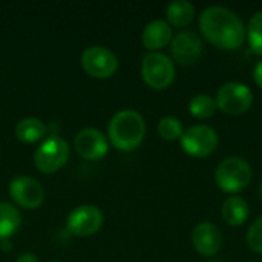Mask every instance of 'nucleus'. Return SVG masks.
Returning a JSON list of instances; mask_svg holds the SVG:
<instances>
[{"instance_id": "423d86ee", "label": "nucleus", "mask_w": 262, "mask_h": 262, "mask_svg": "<svg viewBox=\"0 0 262 262\" xmlns=\"http://www.w3.org/2000/svg\"><path fill=\"white\" fill-rule=\"evenodd\" d=\"M183 150L195 158H206L218 147V134L206 124H196L186 129L180 138Z\"/></svg>"}, {"instance_id": "9b49d317", "label": "nucleus", "mask_w": 262, "mask_h": 262, "mask_svg": "<svg viewBox=\"0 0 262 262\" xmlns=\"http://www.w3.org/2000/svg\"><path fill=\"white\" fill-rule=\"evenodd\" d=\"M203 41L201 37L193 31H181L172 37L170 52L177 63L183 66L193 64L203 55Z\"/></svg>"}, {"instance_id": "f03ea898", "label": "nucleus", "mask_w": 262, "mask_h": 262, "mask_svg": "<svg viewBox=\"0 0 262 262\" xmlns=\"http://www.w3.org/2000/svg\"><path fill=\"white\" fill-rule=\"evenodd\" d=\"M146 135V121L143 115L134 109L117 112L107 126V137L112 146L118 150L137 149Z\"/></svg>"}, {"instance_id": "bb28decb", "label": "nucleus", "mask_w": 262, "mask_h": 262, "mask_svg": "<svg viewBox=\"0 0 262 262\" xmlns=\"http://www.w3.org/2000/svg\"><path fill=\"white\" fill-rule=\"evenodd\" d=\"M54 262H55V261H54Z\"/></svg>"}, {"instance_id": "dca6fc26", "label": "nucleus", "mask_w": 262, "mask_h": 262, "mask_svg": "<svg viewBox=\"0 0 262 262\" xmlns=\"http://www.w3.org/2000/svg\"><path fill=\"white\" fill-rule=\"evenodd\" d=\"M15 135L23 143H37L46 135V126L41 120L34 117L21 118L15 124Z\"/></svg>"}, {"instance_id": "f3484780", "label": "nucleus", "mask_w": 262, "mask_h": 262, "mask_svg": "<svg viewBox=\"0 0 262 262\" xmlns=\"http://www.w3.org/2000/svg\"><path fill=\"white\" fill-rule=\"evenodd\" d=\"M21 226L18 209L9 203H0V241L9 239Z\"/></svg>"}, {"instance_id": "9d476101", "label": "nucleus", "mask_w": 262, "mask_h": 262, "mask_svg": "<svg viewBox=\"0 0 262 262\" xmlns=\"http://www.w3.org/2000/svg\"><path fill=\"white\" fill-rule=\"evenodd\" d=\"M9 196L23 209H37L45 200L43 186L31 177H17L9 183Z\"/></svg>"}, {"instance_id": "1a4fd4ad", "label": "nucleus", "mask_w": 262, "mask_h": 262, "mask_svg": "<svg viewBox=\"0 0 262 262\" xmlns=\"http://www.w3.org/2000/svg\"><path fill=\"white\" fill-rule=\"evenodd\" d=\"M104 221L103 212L92 204L75 207L66 220V230L74 236H91L97 233Z\"/></svg>"}, {"instance_id": "393cba45", "label": "nucleus", "mask_w": 262, "mask_h": 262, "mask_svg": "<svg viewBox=\"0 0 262 262\" xmlns=\"http://www.w3.org/2000/svg\"><path fill=\"white\" fill-rule=\"evenodd\" d=\"M259 190H261V196H262V181H261V187H259Z\"/></svg>"}, {"instance_id": "0eeeda50", "label": "nucleus", "mask_w": 262, "mask_h": 262, "mask_svg": "<svg viewBox=\"0 0 262 262\" xmlns=\"http://www.w3.org/2000/svg\"><path fill=\"white\" fill-rule=\"evenodd\" d=\"M253 104V92L246 83L230 81L220 88L216 95V106L224 114L241 115Z\"/></svg>"}, {"instance_id": "412c9836", "label": "nucleus", "mask_w": 262, "mask_h": 262, "mask_svg": "<svg viewBox=\"0 0 262 262\" xmlns=\"http://www.w3.org/2000/svg\"><path fill=\"white\" fill-rule=\"evenodd\" d=\"M183 124L178 118L175 117H163L158 123V134L163 140L167 141H175L180 140L183 135Z\"/></svg>"}, {"instance_id": "a211bd4d", "label": "nucleus", "mask_w": 262, "mask_h": 262, "mask_svg": "<svg viewBox=\"0 0 262 262\" xmlns=\"http://www.w3.org/2000/svg\"><path fill=\"white\" fill-rule=\"evenodd\" d=\"M167 21L177 28H184L190 25L195 17V6L187 0H175L169 3L166 9Z\"/></svg>"}, {"instance_id": "39448f33", "label": "nucleus", "mask_w": 262, "mask_h": 262, "mask_svg": "<svg viewBox=\"0 0 262 262\" xmlns=\"http://www.w3.org/2000/svg\"><path fill=\"white\" fill-rule=\"evenodd\" d=\"M69 144L61 137L46 138L34 154V164L41 173H54L69 160Z\"/></svg>"}, {"instance_id": "4468645a", "label": "nucleus", "mask_w": 262, "mask_h": 262, "mask_svg": "<svg viewBox=\"0 0 262 262\" xmlns=\"http://www.w3.org/2000/svg\"><path fill=\"white\" fill-rule=\"evenodd\" d=\"M172 37L173 35H172L170 25L164 20L157 18V20L149 21L144 26L141 41H143L144 48L155 52L157 49H163L164 46H167L172 41Z\"/></svg>"}, {"instance_id": "b1692460", "label": "nucleus", "mask_w": 262, "mask_h": 262, "mask_svg": "<svg viewBox=\"0 0 262 262\" xmlns=\"http://www.w3.org/2000/svg\"><path fill=\"white\" fill-rule=\"evenodd\" d=\"M15 262H38V259H37V256H34L32 253H23V255H20V256L17 258V261Z\"/></svg>"}, {"instance_id": "5701e85b", "label": "nucleus", "mask_w": 262, "mask_h": 262, "mask_svg": "<svg viewBox=\"0 0 262 262\" xmlns=\"http://www.w3.org/2000/svg\"><path fill=\"white\" fill-rule=\"evenodd\" d=\"M253 78H255V83L262 89V60L255 66V71H253Z\"/></svg>"}, {"instance_id": "f8f14e48", "label": "nucleus", "mask_w": 262, "mask_h": 262, "mask_svg": "<svg viewBox=\"0 0 262 262\" xmlns=\"http://www.w3.org/2000/svg\"><path fill=\"white\" fill-rule=\"evenodd\" d=\"M75 152L84 160H100L109 150V141L103 132L94 127L81 129L74 138Z\"/></svg>"}, {"instance_id": "ddd939ff", "label": "nucleus", "mask_w": 262, "mask_h": 262, "mask_svg": "<svg viewBox=\"0 0 262 262\" xmlns=\"http://www.w3.org/2000/svg\"><path fill=\"white\" fill-rule=\"evenodd\" d=\"M195 250L203 256H215L223 247V233L212 223H200L192 233Z\"/></svg>"}, {"instance_id": "aec40b11", "label": "nucleus", "mask_w": 262, "mask_h": 262, "mask_svg": "<svg viewBox=\"0 0 262 262\" xmlns=\"http://www.w3.org/2000/svg\"><path fill=\"white\" fill-rule=\"evenodd\" d=\"M247 40L252 51L256 55H262V11H258L249 20L247 28Z\"/></svg>"}, {"instance_id": "2eb2a0df", "label": "nucleus", "mask_w": 262, "mask_h": 262, "mask_svg": "<svg viewBox=\"0 0 262 262\" xmlns=\"http://www.w3.org/2000/svg\"><path fill=\"white\" fill-rule=\"evenodd\" d=\"M223 220L229 224V226H243L249 216H250V207L247 204L246 200H243L241 196H230L223 203Z\"/></svg>"}, {"instance_id": "4be33fe9", "label": "nucleus", "mask_w": 262, "mask_h": 262, "mask_svg": "<svg viewBox=\"0 0 262 262\" xmlns=\"http://www.w3.org/2000/svg\"><path fill=\"white\" fill-rule=\"evenodd\" d=\"M246 239H247L249 247H250L253 252L262 255V216L261 218H258V220L249 227V232H247Z\"/></svg>"}, {"instance_id": "7ed1b4c3", "label": "nucleus", "mask_w": 262, "mask_h": 262, "mask_svg": "<svg viewBox=\"0 0 262 262\" xmlns=\"http://www.w3.org/2000/svg\"><path fill=\"white\" fill-rule=\"evenodd\" d=\"M215 181L226 193L243 192L252 181V167L241 157H229L216 167Z\"/></svg>"}, {"instance_id": "a878e982", "label": "nucleus", "mask_w": 262, "mask_h": 262, "mask_svg": "<svg viewBox=\"0 0 262 262\" xmlns=\"http://www.w3.org/2000/svg\"><path fill=\"white\" fill-rule=\"evenodd\" d=\"M212 262H218V261H212Z\"/></svg>"}, {"instance_id": "20e7f679", "label": "nucleus", "mask_w": 262, "mask_h": 262, "mask_svg": "<svg viewBox=\"0 0 262 262\" xmlns=\"http://www.w3.org/2000/svg\"><path fill=\"white\" fill-rule=\"evenodd\" d=\"M141 77L149 88L166 89L175 80V64L161 52H149L141 61Z\"/></svg>"}, {"instance_id": "f257e3e1", "label": "nucleus", "mask_w": 262, "mask_h": 262, "mask_svg": "<svg viewBox=\"0 0 262 262\" xmlns=\"http://www.w3.org/2000/svg\"><path fill=\"white\" fill-rule=\"evenodd\" d=\"M200 31L216 48L235 51L246 40V28L243 20L229 8L209 6L200 14Z\"/></svg>"}, {"instance_id": "6ab92c4d", "label": "nucleus", "mask_w": 262, "mask_h": 262, "mask_svg": "<svg viewBox=\"0 0 262 262\" xmlns=\"http://www.w3.org/2000/svg\"><path fill=\"white\" fill-rule=\"evenodd\" d=\"M216 100L207 94H198L189 101V112L198 120H207L216 112Z\"/></svg>"}, {"instance_id": "6e6552de", "label": "nucleus", "mask_w": 262, "mask_h": 262, "mask_svg": "<svg viewBox=\"0 0 262 262\" xmlns=\"http://www.w3.org/2000/svg\"><path fill=\"white\" fill-rule=\"evenodd\" d=\"M83 71L94 78H109L118 69L117 55L104 46H89L80 58Z\"/></svg>"}]
</instances>
